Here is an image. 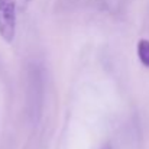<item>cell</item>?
<instances>
[{"instance_id":"obj_4","label":"cell","mask_w":149,"mask_h":149,"mask_svg":"<svg viewBox=\"0 0 149 149\" xmlns=\"http://www.w3.org/2000/svg\"><path fill=\"white\" fill-rule=\"evenodd\" d=\"M101 149H111V146H110V145H104Z\"/></svg>"},{"instance_id":"obj_1","label":"cell","mask_w":149,"mask_h":149,"mask_svg":"<svg viewBox=\"0 0 149 149\" xmlns=\"http://www.w3.org/2000/svg\"><path fill=\"white\" fill-rule=\"evenodd\" d=\"M26 100H28V113L29 119L33 123H38L44 110V94H45V77L44 68L39 64H31L28 68L26 80Z\"/></svg>"},{"instance_id":"obj_2","label":"cell","mask_w":149,"mask_h":149,"mask_svg":"<svg viewBox=\"0 0 149 149\" xmlns=\"http://www.w3.org/2000/svg\"><path fill=\"white\" fill-rule=\"evenodd\" d=\"M16 35V0H0V36L10 44Z\"/></svg>"},{"instance_id":"obj_3","label":"cell","mask_w":149,"mask_h":149,"mask_svg":"<svg viewBox=\"0 0 149 149\" xmlns=\"http://www.w3.org/2000/svg\"><path fill=\"white\" fill-rule=\"evenodd\" d=\"M138 56L141 59V62L149 67V41L148 39H141L138 44Z\"/></svg>"}]
</instances>
